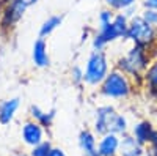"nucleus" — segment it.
Here are the masks:
<instances>
[{"mask_svg":"<svg viewBox=\"0 0 157 156\" xmlns=\"http://www.w3.org/2000/svg\"><path fill=\"white\" fill-rule=\"evenodd\" d=\"M99 27H101V30L94 36V41H93V47L96 50H101L105 44L115 41L116 38L126 36L127 29H129V21H127L126 14H118V16L113 18L112 22L102 24V25H99Z\"/></svg>","mask_w":157,"mask_h":156,"instance_id":"obj_1","label":"nucleus"},{"mask_svg":"<svg viewBox=\"0 0 157 156\" xmlns=\"http://www.w3.org/2000/svg\"><path fill=\"white\" fill-rule=\"evenodd\" d=\"M96 131L101 134L109 133H124L126 131V118L116 114L110 106H104L96 110Z\"/></svg>","mask_w":157,"mask_h":156,"instance_id":"obj_2","label":"nucleus"},{"mask_svg":"<svg viewBox=\"0 0 157 156\" xmlns=\"http://www.w3.org/2000/svg\"><path fill=\"white\" fill-rule=\"evenodd\" d=\"M126 38H129L130 41H134L137 46L149 47L155 41V27L149 25L141 16L132 18L129 22Z\"/></svg>","mask_w":157,"mask_h":156,"instance_id":"obj_3","label":"nucleus"},{"mask_svg":"<svg viewBox=\"0 0 157 156\" xmlns=\"http://www.w3.org/2000/svg\"><path fill=\"white\" fill-rule=\"evenodd\" d=\"M109 73V62L102 50H94L86 62V70L83 73V81L90 85H98L104 82Z\"/></svg>","mask_w":157,"mask_h":156,"instance_id":"obj_4","label":"nucleus"},{"mask_svg":"<svg viewBox=\"0 0 157 156\" xmlns=\"http://www.w3.org/2000/svg\"><path fill=\"white\" fill-rule=\"evenodd\" d=\"M120 68L132 76H138L143 70L148 68V54L146 47L143 46H134L129 50V54L120 60Z\"/></svg>","mask_w":157,"mask_h":156,"instance_id":"obj_5","label":"nucleus"},{"mask_svg":"<svg viewBox=\"0 0 157 156\" xmlns=\"http://www.w3.org/2000/svg\"><path fill=\"white\" fill-rule=\"evenodd\" d=\"M130 92V84L127 81V77L120 73L113 71L107 74V77L102 82V93L109 98H124Z\"/></svg>","mask_w":157,"mask_h":156,"instance_id":"obj_6","label":"nucleus"},{"mask_svg":"<svg viewBox=\"0 0 157 156\" xmlns=\"http://www.w3.org/2000/svg\"><path fill=\"white\" fill-rule=\"evenodd\" d=\"M135 139L140 144H146V142H152L154 145H157V133L152 129V126L146 122H143L134 128Z\"/></svg>","mask_w":157,"mask_h":156,"instance_id":"obj_7","label":"nucleus"},{"mask_svg":"<svg viewBox=\"0 0 157 156\" xmlns=\"http://www.w3.org/2000/svg\"><path fill=\"white\" fill-rule=\"evenodd\" d=\"M118 148H120V140H118V137L113 133H109L101 140L98 154L99 156H113L118 151Z\"/></svg>","mask_w":157,"mask_h":156,"instance_id":"obj_8","label":"nucleus"},{"mask_svg":"<svg viewBox=\"0 0 157 156\" xmlns=\"http://www.w3.org/2000/svg\"><path fill=\"white\" fill-rule=\"evenodd\" d=\"M22 136H24V140L25 144L29 145H38L41 144V139H43V129L38 123H27L22 129Z\"/></svg>","mask_w":157,"mask_h":156,"instance_id":"obj_9","label":"nucleus"},{"mask_svg":"<svg viewBox=\"0 0 157 156\" xmlns=\"http://www.w3.org/2000/svg\"><path fill=\"white\" fill-rule=\"evenodd\" d=\"M120 151L123 156H141V147L140 142L134 137H124L120 142Z\"/></svg>","mask_w":157,"mask_h":156,"instance_id":"obj_10","label":"nucleus"},{"mask_svg":"<svg viewBox=\"0 0 157 156\" xmlns=\"http://www.w3.org/2000/svg\"><path fill=\"white\" fill-rule=\"evenodd\" d=\"M33 62L36 66H47L49 65V55H47V47L43 40H38L33 46Z\"/></svg>","mask_w":157,"mask_h":156,"instance_id":"obj_11","label":"nucleus"},{"mask_svg":"<svg viewBox=\"0 0 157 156\" xmlns=\"http://www.w3.org/2000/svg\"><path fill=\"white\" fill-rule=\"evenodd\" d=\"M25 6L24 3H21L19 0H13L11 5L6 8V13H5V24H13V22H16L17 19L22 18L24 14V11H25Z\"/></svg>","mask_w":157,"mask_h":156,"instance_id":"obj_12","label":"nucleus"},{"mask_svg":"<svg viewBox=\"0 0 157 156\" xmlns=\"http://www.w3.org/2000/svg\"><path fill=\"white\" fill-rule=\"evenodd\" d=\"M19 106V99L14 98V99H10V101H5L2 106H0V123H10L11 118H13V115H14L16 109Z\"/></svg>","mask_w":157,"mask_h":156,"instance_id":"obj_13","label":"nucleus"},{"mask_svg":"<svg viewBox=\"0 0 157 156\" xmlns=\"http://www.w3.org/2000/svg\"><path fill=\"white\" fill-rule=\"evenodd\" d=\"M78 142H80V147L82 150L85 151L86 156H99L98 154V150H96V140H94V136L88 133V131H83L80 134V139H78Z\"/></svg>","mask_w":157,"mask_h":156,"instance_id":"obj_14","label":"nucleus"},{"mask_svg":"<svg viewBox=\"0 0 157 156\" xmlns=\"http://www.w3.org/2000/svg\"><path fill=\"white\" fill-rule=\"evenodd\" d=\"M60 24H61V18H60V16H52V18H49V19L43 24L41 30H39V35H41V36L50 35L52 32H54V30L58 27Z\"/></svg>","mask_w":157,"mask_h":156,"instance_id":"obj_15","label":"nucleus"},{"mask_svg":"<svg viewBox=\"0 0 157 156\" xmlns=\"http://www.w3.org/2000/svg\"><path fill=\"white\" fill-rule=\"evenodd\" d=\"M145 81L148 84V87L152 90V92L157 93V62H154L151 66L146 70V74H145Z\"/></svg>","mask_w":157,"mask_h":156,"instance_id":"obj_16","label":"nucleus"},{"mask_svg":"<svg viewBox=\"0 0 157 156\" xmlns=\"http://www.w3.org/2000/svg\"><path fill=\"white\" fill-rule=\"evenodd\" d=\"M105 2L115 10H127L134 6L135 0H105Z\"/></svg>","mask_w":157,"mask_h":156,"instance_id":"obj_17","label":"nucleus"},{"mask_svg":"<svg viewBox=\"0 0 157 156\" xmlns=\"http://www.w3.org/2000/svg\"><path fill=\"white\" fill-rule=\"evenodd\" d=\"M32 115L35 117V118H38L43 125H50L52 117H54V114H46V112H41L38 107H32Z\"/></svg>","mask_w":157,"mask_h":156,"instance_id":"obj_18","label":"nucleus"},{"mask_svg":"<svg viewBox=\"0 0 157 156\" xmlns=\"http://www.w3.org/2000/svg\"><path fill=\"white\" fill-rule=\"evenodd\" d=\"M143 19H145L149 25L152 27H157V10H152V8H146L143 11Z\"/></svg>","mask_w":157,"mask_h":156,"instance_id":"obj_19","label":"nucleus"},{"mask_svg":"<svg viewBox=\"0 0 157 156\" xmlns=\"http://www.w3.org/2000/svg\"><path fill=\"white\" fill-rule=\"evenodd\" d=\"M50 150H52V148H50L49 144H46V142H41V144H38V145L35 147L32 156H49Z\"/></svg>","mask_w":157,"mask_h":156,"instance_id":"obj_20","label":"nucleus"},{"mask_svg":"<svg viewBox=\"0 0 157 156\" xmlns=\"http://www.w3.org/2000/svg\"><path fill=\"white\" fill-rule=\"evenodd\" d=\"M71 74H72L74 82H80V81H83V73L80 71V68H74Z\"/></svg>","mask_w":157,"mask_h":156,"instance_id":"obj_21","label":"nucleus"},{"mask_svg":"<svg viewBox=\"0 0 157 156\" xmlns=\"http://www.w3.org/2000/svg\"><path fill=\"white\" fill-rule=\"evenodd\" d=\"M145 6H146V8L157 10V0H145Z\"/></svg>","mask_w":157,"mask_h":156,"instance_id":"obj_22","label":"nucleus"},{"mask_svg":"<svg viewBox=\"0 0 157 156\" xmlns=\"http://www.w3.org/2000/svg\"><path fill=\"white\" fill-rule=\"evenodd\" d=\"M49 156H66V154H64L60 148H52L50 153H49Z\"/></svg>","mask_w":157,"mask_h":156,"instance_id":"obj_23","label":"nucleus"},{"mask_svg":"<svg viewBox=\"0 0 157 156\" xmlns=\"http://www.w3.org/2000/svg\"><path fill=\"white\" fill-rule=\"evenodd\" d=\"M19 2H21V3H24L25 6H30V5H33V3L36 2V0H19Z\"/></svg>","mask_w":157,"mask_h":156,"instance_id":"obj_24","label":"nucleus"}]
</instances>
